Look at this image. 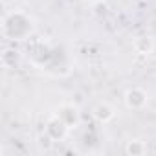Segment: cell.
<instances>
[{
    "mask_svg": "<svg viewBox=\"0 0 156 156\" xmlns=\"http://www.w3.org/2000/svg\"><path fill=\"white\" fill-rule=\"evenodd\" d=\"M35 30L33 19L24 11H13L2 20V33L9 41H26Z\"/></svg>",
    "mask_w": 156,
    "mask_h": 156,
    "instance_id": "6da1fadb",
    "label": "cell"
},
{
    "mask_svg": "<svg viewBox=\"0 0 156 156\" xmlns=\"http://www.w3.org/2000/svg\"><path fill=\"white\" fill-rule=\"evenodd\" d=\"M125 151H127V154L138 156V154H143V152H145V145H143V141H140V140H134V141H129V143H127Z\"/></svg>",
    "mask_w": 156,
    "mask_h": 156,
    "instance_id": "52a82bcc",
    "label": "cell"
},
{
    "mask_svg": "<svg viewBox=\"0 0 156 156\" xmlns=\"http://www.w3.org/2000/svg\"><path fill=\"white\" fill-rule=\"evenodd\" d=\"M88 2H94L96 4V2H101V0H88Z\"/></svg>",
    "mask_w": 156,
    "mask_h": 156,
    "instance_id": "ba28073f",
    "label": "cell"
},
{
    "mask_svg": "<svg viewBox=\"0 0 156 156\" xmlns=\"http://www.w3.org/2000/svg\"><path fill=\"white\" fill-rule=\"evenodd\" d=\"M125 105L132 110H140L147 105V94L141 88H130L125 94Z\"/></svg>",
    "mask_w": 156,
    "mask_h": 156,
    "instance_id": "7a4b0ae2",
    "label": "cell"
},
{
    "mask_svg": "<svg viewBox=\"0 0 156 156\" xmlns=\"http://www.w3.org/2000/svg\"><path fill=\"white\" fill-rule=\"evenodd\" d=\"M94 118H96L98 121H101V123H107V121H110V119L114 118V110H112L107 103H101V105H98V107L94 108Z\"/></svg>",
    "mask_w": 156,
    "mask_h": 156,
    "instance_id": "5b68a950",
    "label": "cell"
},
{
    "mask_svg": "<svg viewBox=\"0 0 156 156\" xmlns=\"http://www.w3.org/2000/svg\"><path fill=\"white\" fill-rule=\"evenodd\" d=\"M152 39L151 37H138L136 41H134V50L138 51V53H143V55H147V53H151L152 51Z\"/></svg>",
    "mask_w": 156,
    "mask_h": 156,
    "instance_id": "8992f818",
    "label": "cell"
},
{
    "mask_svg": "<svg viewBox=\"0 0 156 156\" xmlns=\"http://www.w3.org/2000/svg\"><path fill=\"white\" fill-rule=\"evenodd\" d=\"M57 116H59V118L68 125V127L75 125V123H77V119H79L77 108H75V107H72V105H64V107H61V108H59V112H57Z\"/></svg>",
    "mask_w": 156,
    "mask_h": 156,
    "instance_id": "277c9868",
    "label": "cell"
},
{
    "mask_svg": "<svg viewBox=\"0 0 156 156\" xmlns=\"http://www.w3.org/2000/svg\"><path fill=\"white\" fill-rule=\"evenodd\" d=\"M46 132H48V136L51 138V140H62L64 136H66V132H68V125L59 118V116H53L50 121H48V125H46Z\"/></svg>",
    "mask_w": 156,
    "mask_h": 156,
    "instance_id": "3957f363",
    "label": "cell"
}]
</instances>
